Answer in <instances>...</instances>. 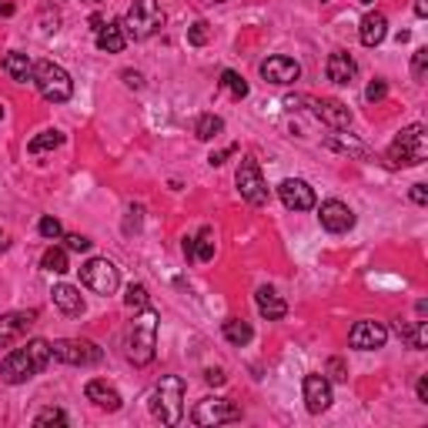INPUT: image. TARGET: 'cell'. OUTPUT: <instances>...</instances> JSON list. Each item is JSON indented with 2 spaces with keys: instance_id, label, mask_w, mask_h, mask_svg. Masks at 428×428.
I'll return each mask as SVG.
<instances>
[{
  "instance_id": "6da1fadb",
  "label": "cell",
  "mask_w": 428,
  "mask_h": 428,
  "mask_svg": "<svg viewBox=\"0 0 428 428\" xmlns=\"http://www.w3.org/2000/svg\"><path fill=\"white\" fill-rule=\"evenodd\" d=\"M157 311L154 308H144V311H134V321L124 335V355L131 365H151L154 362V348H157Z\"/></svg>"
},
{
  "instance_id": "7a4b0ae2",
  "label": "cell",
  "mask_w": 428,
  "mask_h": 428,
  "mask_svg": "<svg viewBox=\"0 0 428 428\" xmlns=\"http://www.w3.org/2000/svg\"><path fill=\"white\" fill-rule=\"evenodd\" d=\"M30 81L37 84L40 97H44V101H51V104L71 101V94H74V81H71V74L64 71L61 64H54V61H37V64H34Z\"/></svg>"
},
{
  "instance_id": "3957f363",
  "label": "cell",
  "mask_w": 428,
  "mask_h": 428,
  "mask_svg": "<svg viewBox=\"0 0 428 428\" xmlns=\"http://www.w3.org/2000/svg\"><path fill=\"white\" fill-rule=\"evenodd\" d=\"M425 157H428V134L422 124H408L388 148L391 167H415V164H425Z\"/></svg>"
},
{
  "instance_id": "277c9868",
  "label": "cell",
  "mask_w": 428,
  "mask_h": 428,
  "mask_svg": "<svg viewBox=\"0 0 428 428\" xmlns=\"http://www.w3.org/2000/svg\"><path fill=\"white\" fill-rule=\"evenodd\" d=\"M184 378L167 375L157 381V388L151 395V412L154 418H161L164 425H177L184 415Z\"/></svg>"
},
{
  "instance_id": "5b68a950",
  "label": "cell",
  "mask_w": 428,
  "mask_h": 428,
  "mask_svg": "<svg viewBox=\"0 0 428 428\" xmlns=\"http://www.w3.org/2000/svg\"><path fill=\"white\" fill-rule=\"evenodd\" d=\"M121 24H124L127 37L148 40L151 34H157L164 27V13H161V7H157V0H134Z\"/></svg>"
},
{
  "instance_id": "8992f818",
  "label": "cell",
  "mask_w": 428,
  "mask_h": 428,
  "mask_svg": "<svg viewBox=\"0 0 428 428\" xmlns=\"http://www.w3.org/2000/svg\"><path fill=\"white\" fill-rule=\"evenodd\" d=\"M234 184H238L241 198H244L248 204H254V208L268 204V198H271V191H268L265 177H261V167H258V161H254V157H244V161L238 164Z\"/></svg>"
},
{
  "instance_id": "52a82bcc",
  "label": "cell",
  "mask_w": 428,
  "mask_h": 428,
  "mask_svg": "<svg viewBox=\"0 0 428 428\" xmlns=\"http://www.w3.org/2000/svg\"><path fill=\"white\" fill-rule=\"evenodd\" d=\"M51 355L64 365H97L104 352L88 338H61L51 345Z\"/></svg>"
},
{
  "instance_id": "ba28073f",
  "label": "cell",
  "mask_w": 428,
  "mask_h": 428,
  "mask_svg": "<svg viewBox=\"0 0 428 428\" xmlns=\"http://www.w3.org/2000/svg\"><path fill=\"white\" fill-rule=\"evenodd\" d=\"M81 281H84L90 291H97V295H114L117 285H121V271H117V265L107 261V258H90L88 265L81 268Z\"/></svg>"
},
{
  "instance_id": "9c48e42d",
  "label": "cell",
  "mask_w": 428,
  "mask_h": 428,
  "mask_svg": "<svg viewBox=\"0 0 428 428\" xmlns=\"http://www.w3.org/2000/svg\"><path fill=\"white\" fill-rule=\"evenodd\" d=\"M241 418V408L231 398H204V402H198V408H194V425H225V422H238Z\"/></svg>"
},
{
  "instance_id": "30bf717a",
  "label": "cell",
  "mask_w": 428,
  "mask_h": 428,
  "mask_svg": "<svg viewBox=\"0 0 428 428\" xmlns=\"http://www.w3.org/2000/svg\"><path fill=\"white\" fill-rule=\"evenodd\" d=\"M278 198H281V204H285L288 211H311V208H315V191H311V184L302 181V177L281 181V184H278Z\"/></svg>"
},
{
  "instance_id": "8fae6325",
  "label": "cell",
  "mask_w": 428,
  "mask_h": 428,
  "mask_svg": "<svg viewBox=\"0 0 428 428\" xmlns=\"http://www.w3.org/2000/svg\"><path fill=\"white\" fill-rule=\"evenodd\" d=\"M261 77H265L268 84H278V88H285V84H295V81L302 77V64L295 61V57L275 54V57L261 61Z\"/></svg>"
},
{
  "instance_id": "7c38bea8",
  "label": "cell",
  "mask_w": 428,
  "mask_h": 428,
  "mask_svg": "<svg viewBox=\"0 0 428 428\" xmlns=\"http://www.w3.org/2000/svg\"><path fill=\"white\" fill-rule=\"evenodd\" d=\"M318 221H321V227L331 231V234H345V231L355 227V214L345 201H335V198H331V201H325L318 208Z\"/></svg>"
},
{
  "instance_id": "4fadbf2b",
  "label": "cell",
  "mask_w": 428,
  "mask_h": 428,
  "mask_svg": "<svg viewBox=\"0 0 428 428\" xmlns=\"http://www.w3.org/2000/svg\"><path fill=\"white\" fill-rule=\"evenodd\" d=\"M388 341V328L381 321H358L348 335V345L358 348V352H375V348H385Z\"/></svg>"
},
{
  "instance_id": "5bb4252c",
  "label": "cell",
  "mask_w": 428,
  "mask_h": 428,
  "mask_svg": "<svg viewBox=\"0 0 428 428\" xmlns=\"http://www.w3.org/2000/svg\"><path fill=\"white\" fill-rule=\"evenodd\" d=\"M304 405H308V412L311 415H321L331 408V381L325 375H304Z\"/></svg>"
},
{
  "instance_id": "9a60e30c",
  "label": "cell",
  "mask_w": 428,
  "mask_h": 428,
  "mask_svg": "<svg viewBox=\"0 0 428 428\" xmlns=\"http://www.w3.org/2000/svg\"><path fill=\"white\" fill-rule=\"evenodd\" d=\"M34 375H37V368H34V362H30L27 348L11 352L7 358H4V365H0V378H4L7 385H24L27 378H34Z\"/></svg>"
},
{
  "instance_id": "2e32d148",
  "label": "cell",
  "mask_w": 428,
  "mask_h": 428,
  "mask_svg": "<svg viewBox=\"0 0 428 428\" xmlns=\"http://www.w3.org/2000/svg\"><path fill=\"white\" fill-rule=\"evenodd\" d=\"M37 311H11L0 315V348H11L13 341H20L27 335V328L34 325Z\"/></svg>"
},
{
  "instance_id": "e0dca14e",
  "label": "cell",
  "mask_w": 428,
  "mask_h": 428,
  "mask_svg": "<svg viewBox=\"0 0 428 428\" xmlns=\"http://www.w3.org/2000/svg\"><path fill=\"white\" fill-rule=\"evenodd\" d=\"M315 117L321 124L331 127V131H348V127H352V111H348L341 101H335V97L315 101Z\"/></svg>"
},
{
  "instance_id": "ac0fdd59",
  "label": "cell",
  "mask_w": 428,
  "mask_h": 428,
  "mask_svg": "<svg viewBox=\"0 0 428 428\" xmlns=\"http://www.w3.org/2000/svg\"><path fill=\"white\" fill-rule=\"evenodd\" d=\"M254 304H258L261 318H268V321H281V318L288 315V304L281 302V295L275 288H268V285L254 291Z\"/></svg>"
},
{
  "instance_id": "d6986e66",
  "label": "cell",
  "mask_w": 428,
  "mask_h": 428,
  "mask_svg": "<svg viewBox=\"0 0 428 428\" xmlns=\"http://www.w3.org/2000/svg\"><path fill=\"white\" fill-rule=\"evenodd\" d=\"M84 395H88V402H94L97 408H104V412H117V408H121V395H117V388L107 385V381H101V378L88 381Z\"/></svg>"
},
{
  "instance_id": "ffe728a7",
  "label": "cell",
  "mask_w": 428,
  "mask_h": 428,
  "mask_svg": "<svg viewBox=\"0 0 428 428\" xmlns=\"http://www.w3.org/2000/svg\"><path fill=\"white\" fill-rule=\"evenodd\" d=\"M325 71H328V81H335V84H348V81L355 77V71H358V64H355V57L348 51H335V54H328Z\"/></svg>"
},
{
  "instance_id": "44dd1931",
  "label": "cell",
  "mask_w": 428,
  "mask_h": 428,
  "mask_svg": "<svg viewBox=\"0 0 428 428\" xmlns=\"http://www.w3.org/2000/svg\"><path fill=\"white\" fill-rule=\"evenodd\" d=\"M127 44V34H124V24L121 20H111L97 30V51L104 54H121Z\"/></svg>"
},
{
  "instance_id": "7402d4cb",
  "label": "cell",
  "mask_w": 428,
  "mask_h": 428,
  "mask_svg": "<svg viewBox=\"0 0 428 428\" xmlns=\"http://www.w3.org/2000/svg\"><path fill=\"white\" fill-rule=\"evenodd\" d=\"M358 37H362V44H365V47H378L381 40L388 37V20H385V13H365Z\"/></svg>"
},
{
  "instance_id": "603a6c76",
  "label": "cell",
  "mask_w": 428,
  "mask_h": 428,
  "mask_svg": "<svg viewBox=\"0 0 428 428\" xmlns=\"http://www.w3.org/2000/svg\"><path fill=\"white\" fill-rule=\"evenodd\" d=\"M51 295H54V304L61 308L64 315H71V318L84 315V298H81V291L74 285H54Z\"/></svg>"
},
{
  "instance_id": "cb8c5ba5",
  "label": "cell",
  "mask_w": 428,
  "mask_h": 428,
  "mask_svg": "<svg viewBox=\"0 0 428 428\" xmlns=\"http://www.w3.org/2000/svg\"><path fill=\"white\" fill-rule=\"evenodd\" d=\"M4 71L11 74V81H17V84H27L30 81V74H34V64H30V57L20 51H11L7 57H4Z\"/></svg>"
},
{
  "instance_id": "d4e9b609",
  "label": "cell",
  "mask_w": 428,
  "mask_h": 428,
  "mask_svg": "<svg viewBox=\"0 0 428 428\" xmlns=\"http://www.w3.org/2000/svg\"><path fill=\"white\" fill-rule=\"evenodd\" d=\"M398 335H402L415 352H422V348L428 345V325L425 321H415V325H402V321H398Z\"/></svg>"
},
{
  "instance_id": "484cf974",
  "label": "cell",
  "mask_w": 428,
  "mask_h": 428,
  "mask_svg": "<svg viewBox=\"0 0 428 428\" xmlns=\"http://www.w3.org/2000/svg\"><path fill=\"white\" fill-rule=\"evenodd\" d=\"M221 131H225V121H221L218 114H201V117H198V124H194L198 141H214Z\"/></svg>"
},
{
  "instance_id": "4316f807",
  "label": "cell",
  "mask_w": 428,
  "mask_h": 428,
  "mask_svg": "<svg viewBox=\"0 0 428 428\" xmlns=\"http://www.w3.org/2000/svg\"><path fill=\"white\" fill-rule=\"evenodd\" d=\"M225 338L231 341V345H248V341L254 338V331L248 321H241V318H227L225 321Z\"/></svg>"
},
{
  "instance_id": "83f0119b",
  "label": "cell",
  "mask_w": 428,
  "mask_h": 428,
  "mask_svg": "<svg viewBox=\"0 0 428 428\" xmlns=\"http://www.w3.org/2000/svg\"><path fill=\"white\" fill-rule=\"evenodd\" d=\"M27 355H30V362H34V368H37V375L44 371V368L51 365V341H44V338H34V341H27Z\"/></svg>"
},
{
  "instance_id": "f1b7e54d",
  "label": "cell",
  "mask_w": 428,
  "mask_h": 428,
  "mask_svg": "<svg viewBox=\"0 0 428 428\" xmlns=\"http://www.w3.org/2000/svg\"><path fill=\"white\" fill-rule=\"evenodd\" d=\"M218 88L227 90L234 101H241V97H248V84H244V77L234 74V71H221V81H218Z\"/></svg>"
},
{
  "instance_id": "f546056e",
  "label": "cell",
  "mask_w": 428,
  "mask_h": 428,
  "mask_svg": "<svg viewBox=\"0 0 428 428\" xmlns=\"http://www.w3.org/2000/svg\"><path fill=\"white\" fill-rule=\"evenodd\" d=\"M61 144H64V134H61V131H40L37 138L27 144V151H30V154H44V151H54V148H61Z\"/></svg>"
},
{
  "instance_id": "4dcf8cb0",
  "label": "cell",
  "mask_w": 428,
  "mask_h": 428,
  "mask_svg": "<svg viewBox=\"0 0 428 428\" xmlns=\"http://www.w3.org/2000/svg\"><path fill=\"white\" fill-rule=\"evenodd\" d=\"M325 144H328V148H331V151L355 154V157H365V154H368V148H365V144H362V141H355L352 134H348V138H335V134H331V138H328Z\"/></svg>"
},
{
  "instance_id": "1f68e13d",
  "label": "cell",
  "mask_w": 428,
  "mask_h": 428,
  "mask_svg": "<svg viewBox=\"0 0 428 428\" xmlns=\"http://www.w3.org/2000/svg\"><path fill=\"white\" fill-rule=\"evenodd\" d=\"M214 258V231L201 227V234L194 238V261H211Z\"/></svg>"
},
{
  "instance_id": "d6a6232c",
  "label": "cell",
  "mask_w": 428,
  "mask_h": 428,
  "mask_svg": "<svg viewBox=\"0 0 428 428\" xmlns=\"http://www.w3.org/2000/svg\"><path fill=\"white\" fill-rule=\"evenodd\" d=\"M40 265H44V271L64 275V271H67V251H64V248H47L44 258H40Z\"/></svg>"
},
{
  "instance_id": "836d02e7",
  "label": "cell",
  "mask_w": 428,
  "mask_h": 428,
  "mask_svg": "<svg viewBox=\"0 0 428 428\" xmlns=\"http://www.w3.org/2000/svg\"><path fill=\"white\" fill-rule=\"evenodd\" d=\"M124 304L131 311H144V308H148V288H144V285H131L124 295Z\"/></svg>"
},
{
  "instance_id": "e575fe53",
  "label": "cell",
  "mask_w": 428,
  "mask_h": 428,
  "mask_svg": "<svg viewBox=\"0 0 428 428\" xmlns=\"http://www.w3.org/2000/svg\"><path fill=\"white\" fill-rule=\"evenodd\" d=\"M34 425H67V415H64L61 408H44L37 418H34Z\"/></svg>"
},
{
  "instance_id": "d590c367",
  "label": "cell",
  "mask_w": 428,
  "mask_h": 428,
  "mask_svg": "<svg viewBox=\"0 0 428 428\" xmlns=\"http://www.w3.org/2000/svg\"><path fill=\"white\" fill-rule=\"evenodd\" d=\"M37 231H40V234H44L47 241H57V238L64 234V227H61V221H57V218H40Z\"/></svg>"
},
{
  "instance_id": "8d00e7d4",
  "label": "cell",
  "mask_w": 428,
  "mask_h": 428,
  "mask_svg": "<svg viewBox=\"0 0 428 428\" xmlns=\"http://www.w3.org/2000/svg\"><path fill=\"white\" fill-rule=\"evenodd\" d=\"M188 44L191 47H204V44H208V24H204V20L188 27Z\"/></svg>"
},
{
  "instance_id": "74e56055",
  "label": "cell",
  "mask_w": 428,
  "mask_h": 428,
  "mask_svg": "<svg viewBox=\"0 0 428 428\" xmlns=\"http://www.w3.org/2000/svg\"><path fill=\"white\" fill-rule=\"evenodd\" d=\"M425 71H428V47H418L415 57H412V74H415V81H425Z\"/></svg>"
},
{
  "instance_id": "f35d334b",
  "label": "cell",
  "mask_w": 428,
  "mask_h": 428,
  "mask_svg": "<svg viewBox=\"0 0 428 428\" xmlns=\"http://www.w3.org/2000/svg\"><path fill=\"white\" fill-rule=\"evenodd\" d=\"M385 97H388V84H385V81H371V84H368L365 88V101H385Z\"/></svg>"
},
{
  "instance_id": "ab89813d",
  "label": "cell",
  "mask_w": 428,
  "mask_h": 428,
  "mask_svg": "<svg viewBox=\"0 0 428 428\" xmlns=\"http://www.w3.org/2000/svg\"><path fill=\"white\" fill-rule=\"evenodd\" d=\"M328 375L335 378V381H348V368H345L341 358H331V362H328Z\"/></svg>"
},
{
  "instance_id": "60d3db41",
  "label": "cell",
  "mask_w": 428,
  "mask_h": 428,
  "mask_svg": "<svg viewBox=\"0 0 428 428\" xmlns=\"http://www.w3.org/2000/svg\"><path fill=\"white\" fill-rule=\"evenodd\" d=\"M67 251H90V238H84V234H67Z\"/></svg>"
},
{
  "instance_id": "b9f144b4",
  "label": "cell",
  "mask_w": 428,
  "mask_h": 428,
  "mask_svg": "<svg viewBox=\"0 0 428 428\" xmlns=\"http://www.w3.org/2000/svg\"><path fill=\"white\" fill-rule=\"evenodd\" d=\"M127 214H131V218L124 221V231L131 234V231H138V227H141V204H134V208H131Z\"/></svg>"
},
{
  "instance_id": "7bdbcfd3",
  "label": "cell",
  "mask_w": 428,
  "mask_h": 428,
  "mask_svg": "<svg viewBox=\"0 0 428 428\" xmlns=\"http://www.w3.org/2000/svg\"><path fill=\"white\" fill-rule=\"evenodd\" d=\"M238 151V148H234V144H231V148H225V151H214L211 157H208V164H211V167H221V164L227 161V157H231V154Z\"/></svg>"
},
{
  "instance_id": "ee69618b",
  "label": "cell",
  "mask_w": 428,
  "mask_h": 428,
  "mask_svg": "<svg viewBox=\"0 0 428 428\" xmlns=\"http://www.w3.org/2000/svg\"><path fill=\"white\" fill-rule=\"evenodd\" d=\"M121 77H124V84H127V88H134V90H138V88H144V77H141L138 71H124V74H121Z\"/></svg>"
},
{
  "instance_id": "f6af8a7d",
  "label": "cell",
  "mask_w": 428,
  "mask_h": 428,
  "mask_svg": "<svg viewBox=\"0 0 428 428\" xmlns=\"http://www.w3.org/2000/svg\"><path fill=\"white\" fill-rule=\"evenodd\" d=\"M412 201L428 204V184H412Z\"/></svg>"
},
{
  "instance_id": "bcb514c9",
  "label": "cell",
  "mask_w": 428,
  "mask_h": 428,
  "mask_svg": "<svg viewBox=\"0 0 428 428\" xmlns=\"http://www.w3.org/2000/svg\"><path fill=\"white\" fill-rule=\"evenodd\" d=\"M204 381H208V385H225V371H221V368H208V371H204Z\"/></svg>"
},
{
  "instance_id": "7dc6e473",
  "label": "cell",
  "mask_w": 428,
  "mask_h": 428,
  "mask_svg": "<svg viewBox=\"0 0 428 428\" xmlns=\"http://www.w3.org/2000/svg\"><path fill=\"white\" fill-rule=\"evenodd\" d=\"M418 402H428V375L418 378Z\"/></svg>"
},
{
  "instance_id": "c3c4849f",
  "label": "cell",
  "mask_w": 428,
  "mask_h": 428,
  "mask_svg": "<svg viewBox=\"0 0 428 428\" xmlns=\"http://www.w3.org/2000/svg\"><path fill=\"white\" fill-rule=\"evenodd\" d=\"M181 248H184V258H188V261H194V238H184V244H181Z\"/></svg>"
},
{
  "instance_id": "681fc988",
  "label": "cell",
  "mask_w": 428,
  "mask_h": 428,
  "mask_svg": "<svg viewBox=\"0 0 428 428\" xmlns=\"http://www.w3.org/2000/svg\"><path fill=\"white\" fill-rule=\"evenodd\" d=\"M415 13H418V17H428V0H418V4H415Z\"/></svg>"
},
{
  "instance_id": "f907efd6",
  "label": "cell",
  "mask_w": 428,
  "mask_h": 428,
  "mask_svg": "<svg viewBox=\"0 0 428 428\" xmlns=\"http://www.w3.org/2000/svg\"><path fill=\"white\" fill-rule=\"evenodd\" d=\"M101 27H104V20L97 17V13H94V17H90V30H101Z\"/></svg>"
},
{
  "instance_id": "816d5d0a",
  "label": "cell",
  "mask_w": 428,
  "mask_h": 428,
  "mask_svg": "<svg viewBox=\"0 0 428 428\" xmlns=\"http://www.w3.org/2000/svg\"><path fill=\"white\" fill-rule=\"evenodd\" d=\"M0 13H13V4H0Z\"/></svg>"
},
{
  "instance_id": "f5cc1de1",
  "label": "cell",
  "mask_w": 428,
  "mask_h": 428,
  "mask_svg": "<svg viewBox=\"0 0 428 428\" xmlns=\"http://www.w3.org/2000/svg\"><path fill=\"white\" fill-rule=\"evenodd\" d=\"M358 4H365V7H368V4H375V0H358Z\"/></svg>"
},
{
  "instance_id": "db71d44e",
  "label": "cell",
  "mask_w": 428,
  "mask_h": 428,
  "mask_svg": "<svg viewBox=\"0 0 428 428\" xmlns=\"http://www.w3.org/2000/svg\"><path fill=\"white\" fill-rule=\"evenodd\" d=\"M0 121H4V104H0Z\"/></svg>"
},
{
  "instance_id": "11a10c76",
  "label": "cell",
  "mask_w": 428,
  "mask_h": 428,
  "mask_svg": "<svg viewBox=\"0 0 428 428\" xmlns=\"http://www.w3.org/2000/svg\"><path fill=\"white\" fill-rule=\"evenodd\" d=\"M214 4H225V0H214Z\"/></svg>"
},
{
  "instance_id": "9f6ffc18",
  "label": "cell",
  "mask_w": 428,
  "mask_h": 428,
  "mask_svg": "<svg viewBox=\"0 0 428 428\" xmlns=\"http://www.w3.org/2000/svg\"><path fill=\"white\" fill-rule=\"evenodd\" d=\"M321 4H328V0H321Z\"/></svg>"
}]
</instances>
